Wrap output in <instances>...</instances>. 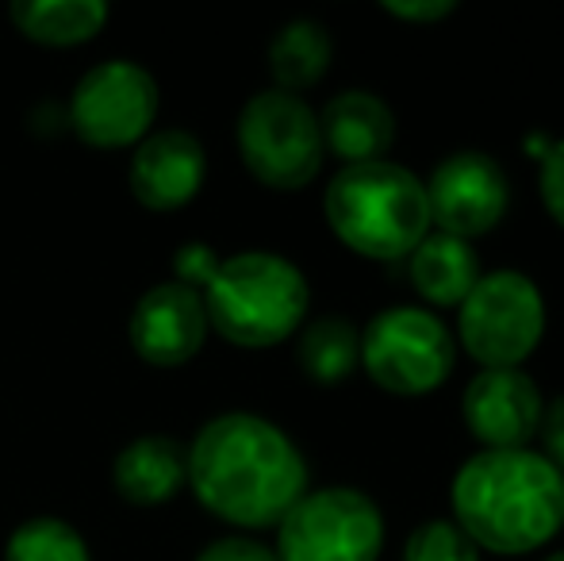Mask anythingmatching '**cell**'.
<instances>
[{
	"instance_id": "3957f363",
	"label": "cell",
	"mask_w": 564,
	"mask_h": 561,
	"mask_svg": "<svg viewBox=\"0 0 564 561\" xmlns=\"http://www.w3.org/2000/svg\"><path fill=\"white\" fill-rule=\"evenodd\" d=\"M323 216L341 247L369 262H408L434 231L423 177L392 158L341 165L327 181Z\"/></svg>"
},
{
	"instance_id": "7c38bea8",
	"label": "cell",
	"mask_w": 564,
	"mask_h": 561,
	"mask_svg": "<svg viewBox=\"0 0 564 561\" xmlns=\"http://www.w3.org/2000/svg\"><path fill=\"white\" fill-rule=\"evenodd\" d=\"M208 335L212 327L204 296L177 281L150 284L127 315V343L154 369L188 366L204 350Z\"/></svg>"
},
{
	"instance_id": "30bf717a",
	"label": "cell",
	"mask_w": 564,
	"mask_h": 561,
	"mask_svg": "<svg viewBox=\"0 0 564 561\" xmlns=\"http://www.w3.org/2000/svg\"><path fill=\"white\" fill-rule=\"evenodd\" d=\"M423 185L431 227L465 242L491 235L511 208V185H507L503 165L488 150L476 147L446 154Z\"/></svg>"
},
{
	"instance_id": "484cf974",
	"label": "cell",
	"mask_w": 564,
	"mask_h": 561,
	"mask_svg": "<svg viewBox=\"0 0 564 561\" xmlns=\"http://www.w3.org/2000/svg\"><path fill=\"white\" fill-rule=\"evenodd\" d=\"M538 439H542V454L564 473V392L553 400H545L542 431H538Z\"/></svg>"
},
{
	"instance_id": "cb8c5ba5",
	"label": "cell",
	"mask_w": 564,
	"mask_h": 561,
	"mask_svg": "<svg viewBox=\"0 0 564 561\" xmlns=\"http://www.w3.org/2000/svg\"><path fill=\"white\" fill-rule=\"evenodd\" d=\"M380 12L392 15L400 23H415V28H431V23H442L457 12L453 0H380Z\"/></svg>"
},
{
	"instance_id": "ba28073f",
	"label": "cell",
	"mask_w": 564,
	"mask_h": 561,
	"mask_svg": "<svg viewBox=\"0 0 564 561\" xmlns=\"http://www.w3.org/2000/svg\"><path fill=\"white\" fill-rule=\"evenodd\" d=\"M276 561H380L384 511L365 488H307L276 524Z\"/></svg>"
},
{
	"instance_id": "277c9868",
	"label": "cell",
	"mask_w": 564,
	"mask_h": 561,
	"mask_svg": "<svg viewBox=\"0 0 564 561\" xmlns=\"http://www.w3.org/2000/svg\"><path fill=\"white\" fill-rule=\"evenodd\" d=\"M200 296L208 327L238 350H273L289 343L312 312L304 270L273 250L227 255Z\"/></svg>"
},
{
	"instance_id": "603a6c76",
	"label": "cell",
	"mask_w": 564,
	"mask_h": 561,
	"mask_svg": "<svg viewBox=\"0 0 564 561\" xmlns=\"http://www.w3.org/2000/svg\"><path fill=\"white\" fill-rule=\"evenodd\" d=\"M538 196L550 219L564 231V139H553L550 154L538 162Z\"/></svg>"
},
{
	"instance_id": "8fae6325",
	"label": "cell",
	"mask_w": 564,
	"mask_h": 561,
	"mask_svg": "<svg viewBox=\"0 0 564 561\" xmlns=\"http://www.w3.org/2000/svg\"><path fill=\"white\" fill-rule=\"evenodd\" d=\"M545 397L527 369H480L460 392V420L480 450H530Z\"/></svg>"
},
{
	"instance_id": "ffe728a7",
	"label": "cell",
	"mask_w": 564,
	"mask_h": 561,
	"mask_svg": "<svg viewBox=\"0 0 564 561\" xmlns=\"http://www.w3.org/2000/svg\"><path fill=\"white\" fill-rule=\"evenodd\" d=\"M4 561H93L89 542L69 519L31 516L8 535Z\"/></svg>"
},
{
	"instance_id": "ac0fdd59",
	"label": "cell",
	"mask_w": 564,
	"mask_h": 561,
	"mask_svg": "<svg viewBox=\"0 0 564 561\" xmlns=\"http://www.w3.org/2000/svg\"><path fill=\"white\" fill-rule=\"evenodd\" d=\"M105 0H15L8 8V20L15 23L28 43L46 51H69L85 46L108 28Z\"/></svg>"
},
{
	"instance_id": "6da1fadb",
	"label": "cell",
	"mask_w": 564,
	"mask_h": 561,
	"mask_svg": "<svg viewBox=\"0 0 564 561\" xmlns=\"http://www.w3.org/2000/svg\"><path fill=\"white\" fill-rule=\"evenodd\" d=\"M188 454V488L235 531H269L312 488L304 450L284 427L253 412L212 416Z\"/></svg>"
},
{
	"instance_id": "83f0119b",
	"label": "cell",
	"mask_w": 564,
	"mask_h": 561,
	"mask_svg": "<svg viewBox=\"0 0 564 561\" xmlns=\"http://www.w3.org/2000/svg\"><path fill=\"white\" fill-rule=\"evenodd\" d=\"M542 561H564V550H557V554H550V558H542Z\"/></svg>"
},
{
	"instance_id": "4316f807",
	"label": "cell",
	"mask_w": 564,
	"mask_h": 561,
	"mask_svg": "<svg viewBox=\"0 0 564 561\" xmlns=\"http://www.w3.org/2000/svg\"><path fill=\"white\" fill-rule=\"evenodd\" d=\"M553 139H545L542 131H530L527 139H522V150H527V158H534V162H542L545 154H550Z\"/></svg>"
},
{
	"instance_id": "2e32d148",
	"label": "cell",
	"mask_w": 564,
	"mask_h": 561,
	"mask_svg": "<svg viewBox=\"0 0 564 561\" xmlns=\"http://www.w3.org/2000/svg\"><path fill=\"white\" fill-rule=\"evenodd\" d=\"M484 266L473 242L453 239V235L431 231L408 255V281L431 312L438 308H460V300L480 281Z\"/></svg>"
},
{
	"instance_id": "7a4b0ae2",
	"label": "cell",
	"mask_w": 564,
	"mask_h": 561,
	"mask_svg": "<svg viewBox=\"0 0 564 561\" xmlns=\"http://www.w3.org/2000/svg\"><path fill=\"white\" fill-rule=\"evenodd\" d=\"M449 508L484 554H534L564 527V473L534 446L476 450L453 473Z\"/></svg>"
},
{
	"instance_id": "9c48e42d",
	"label": "cell",
	"mask_w": 564,
	"mask_h": 561,
	"mask_svg": "<svg viewBox=\"0 0 564 561\" xmlns=\"http://www.w3.org/2000/svg\"><path fill=\"white\" fill-rule=\"evenodd\" d=\"M162 89L154 74L131 58H108L85 69L66 105V123L85 147L127 150L154 131Z\"/></svg>"
},
{
	"instance_id": "d6986e66",
	"label": "cell",
	"mask_w": 564,
	"mask_h": 561,
	"mask_svg": "<svg viewBox=\"0 0 564 561\" xmlns=\"http://www.w3.org/2000/svg\"><path fill=\"white\" fill-rule=\"evenodd\" d=\"M296 366L323 389L349 381L361 369V331L346 315L307 320L296 335Z\"/></svg>"
},
{
	"instance_id": "d4e9b609",
	"label": "cell",
	"mask_w": 564,
	"mask_h": 561,
	"mask_svg": "<svg viewBox=\"0 0 564 561\" xmlns=\"http://www.w3.org/2000/svg\"><path fill=\"white\" fill-rule=\"evenodd\" d=\"M196 561H276V554L273 547L250 539V535H224V539L208 542Z\"/></svg>"
},
{
	"instance_id": "8992f818",
	"label": "cell",
	"mask_w": 564,
	"mask_h": 561,
	"mask_svg": "<svg viewBox=\"0 0 564 561\" xmlns=\"http://www.w3.org/2000/svg\"><path fill=\"white\" fill-rule=\"evenodd\" d=\"M235 142L246 173L273 193H300L319 177L327 162L319 112L304 97L273 85L242 105Z\"/></svg>"
},
{
	"instance_id": "9a60e30c",
	"label": "cell",
	"mask_w": 564,
	"mask_h": 561,
	"mask_svg": "<svg viewBox=\"0 0 564 561\" xmlns=\"http://www.w3.org/2000/svg\"><path fill=\"white\" fill-rule=\"evenodd\" d=\"M112 485L134 508H162L188 488V454L170 434H139L112 462Z\"/></svg>"
},
{
	"instance_id": "5b68a950",
	"label": "cell",
	"mask_w": 564,
	"mask_h": 561,
	"mask_svg": "<svg viewBox=\"0 0 564 561\" xmlns=\"http://www.w3.org/2000/svg\"><path fill=\"white\" fill-rule=\"evenodd\" d=\"M550 327L545 292L522 270H484L457 308L453 338L480 369H522Z\"/></svg>"
},
{
	"instance_id": "44dd1931",
	"label": "cell",
	"mask_w": 564,
	"mask_h": 561,
	"mask_svg": "<svg viewBox=\"0 0 564 561\" xmlns=\"http://www.w3.org/2000/svg\"><path fill=\"white\" fill-rule=\"evenodd\" d=\"M400 561H480V550L473 547L465 531L453 519L434 516L423 519L403 542Z\"/></svg>"
},
{
	"instance_id": "4fadbf2b",
	"label": "cell",
	"mask_w": 564,
	"mask_h": 561,
	"mask_svg": "<svg viewBox=\"0 0 564 561\" xmlns=\"http://www.w3.org/2000/svg\"><path fill=\"white\" fill-rule=\"evenodd\" d=\"M208 181V150L185 128H158L131 150L127 188L147 212H181Z\"/></svg>"
},
{
	"instance_id": "52a82bcc",
	"label": "cell",
	"mask_w": 564,
	"mask_h": 561,
	"mask_svg": "<svg viewBox=\"0 0 564 561\" xmlns=\"http://www.w3.org/2000/svg\"><path fill=\"white\" fill-rule=\"evenodd\" d=\"M453 366H457V338L431 308H380L361 327V369L388 397H431L453 377Z\"/></svg>"
},
{
	"instance_id": "7402d4cb",
	"label": "cell",
	"mask_w": 564,
	"mask_h": 561,
	"mask_svg": "<svg viewBox=\"0 0 564 561\" xmlns=\"http://www.w3.org/2000/svg\"><path fill=\"white\" fill-rule=\"evenodd\" d=\"M219 262H224V255H219L212 242L188 239V242H181L177 255H173V281L204 292V289H208V281L216 278Z\"/></svg>"
},
{
	"instance_id": "e0dca14e",
	"label": "cell",
	"mask_w": 564,
	"mask_h": 561,
	"mask_svg": "<svg viewBox=\"0 0 564 561\" xmlns=\"http://www.w3.org/2000/svg\"><path fill=\"white\" fill-rule=\"evenodd\" d=\"M265 58H269V74H273V89L304 97V89H315L330 74L335 35H330L327 23L300 15V20H289L273 31Z\"/></svg>"
},
{
	"instance_id": "5bb4252c",
	"label": "cell",
	"mask_w": 564,
	"mask_h": 561,
	"mask_svg": "<svg viewBox=\"0 0 564 561\" xmlns=\"http://www.w3.org/2000/svg\"><path fill=\"white\" fill-rule=\"evenodd\" d=\"M323 147L341 165L380 162L395 147V112L372 89H341L319 112Z\"/></svg>"
}]
</instances>
